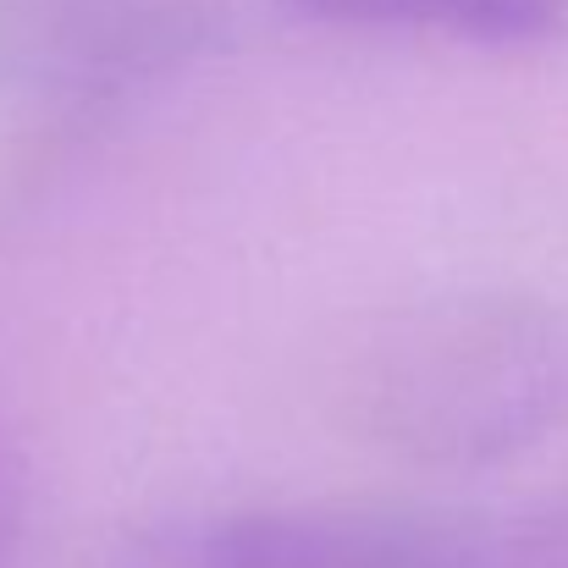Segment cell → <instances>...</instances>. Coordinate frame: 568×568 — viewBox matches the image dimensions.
Returning a JSON list of instances; mask_svg holds the SVG:
<instances>
[{"mask_svg":"<svg viewBox=\"0 0 568 568\" xmlns=\"http://www.w3.org/2000/svg\"><path fill=\"white\" fill-rule=\"evenodd\" d=\"M348 414L414 464L525 453L568 419V315L525 293L425 298L348 365Z\"/></svg>","mask_w":568,"mask_h":568,"instance_id":"obj_1","label":"cell"},{"mask_svg":"<svg viewBox=\"0 0 568 568\" xmlns=\"http://www.w3.org/2000/svg\"><path fill=\"white\" fill-rule=\"evenodd\" d=\"M315 22L354 28H430L480 44H536L568 22V0H282Z\"/></svg>","mask_w":568,"mask_h":568,"instance_id":"obj_3","label":"cell"},{"mask_svg":"<svg viewBox=\"0 0 568 568\" xmlns=\"http://www.w3.org/2000/svg\"><path fill=\"white\" fill-rule=\"evenodd\" d=\"M133 568H536L525 547L491 552L371 514L237 508L155 530Z\"/></svg>","mask_w":568,"mask_h":568,"instance_id":"obj_2","label":"cell"}]
</instances>
